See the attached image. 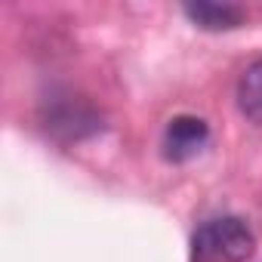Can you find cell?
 Listing matches in <instances>:
<instances>
[{"label":"cell","instance_id":"cell-4","mask_svg":"<svg viewBox=\"0 0 262 262\" xmlns=\"http://www.w3.org/2000/svg\"><path fill=\"white\" fill-rule=\"evenodd\" d=\"M237 108L250 123H262V59L244 68L237 80Z\"/></svg>","mask_w":262,"mask_h":262},{"label":"cell","instance_id":"cell-3","mask_svg":"<svg viewBox=\"0 0 262 262\" xmlns=\"http://www.w3.org/2000/svg\"><path fill=\"white\" fill-rule=\"evenodd\" d=\"M182 13L204 31H231L244 25L247 13L234 4H210V0H198V4H185Z\"/></svg>","mask_w":262,"mask_h":262},{"label":"cell","instance_id":"cell-2","mask_svg":"<svg viewBox=\"0 0 262 262\" xmlns=\"http://www.w3.org/2000/svg\"><path fill=\"white\" fill-rule=\"evenodd\" d=\"M207 142H210V126L204 117L194 114H179L164 129V155L173 164H185L198 158L207 148Z\"/></svg>","mask_w":262,"mask_h":262},{"label":"cell","instance_id":"cell-1","mask_svg":"<svg viewBox=\"0 0 262 262\" xmlns=\"http://www.w3.org/2000/svg\"><path fill=\"white\" fill-rule=\"evenodd\" d=\"M256 237L241 216H216L191 234V262H247Z\"/></svg>","mask_w":262,"mask_h":262}]
</instances>
